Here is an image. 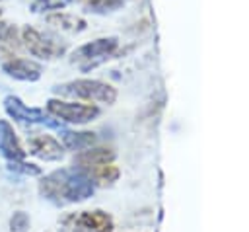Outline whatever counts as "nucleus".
Here are the masks:
<instances>
[{
  "mask_svg": "<svg viewBox=\"0 0 249 232\" xmlns=\"http://www.w3.org/2000/svg\"><path fill=\"white\" fill-rule=\"evenodd\" d=\"M93 189L95 185L91 183V179L80 170H76L74 166L54 170L45 177H41L39 181L41 197L56 207L86 201L88 197L93 195Z\"/></svg>",
  "mask_w": 249,
  "mask_h": 232,
  "instance_id": "f257e3e1",
  "label": "nucleus"
},
{
  "mask_svg": "<svg viewBox=\"0 0 249 232\" xmlns=\"http://www.w3.org/2000/svg\"><path fill=\"white\" fill-rule=\"evenodd\" d=\"M74 168L86 174L93 185H101V187L113 185L121 175V170L115 166L113 148H105V146H89L78 150V154L74 156Z\"/></svg>",
  "mask_w": 249,
  "mask_h": 232,
  "instance_id": "f03ea898",
  "label": "nucleus"
},
{
  "mask_svg": "<svg viewBox=\"0 0 249 232\" xmlns=\"http://www.w3.org/2000/svg\"><path fill=\"white\" fill-rule=\"evenodd\" d=\"M54 92L58 96L64 97H76V99H84L88 103L97 101V103H115L117 99V90L101 80H93V78H78V80H70L64 84H58L54 88Z\"/></svg>",
  "mask_w": 249,
  "mask_h": 232,
  "instance_id": "7ed1b4c3",
  "label": "nucleus"
},
{
  "mask_svg": "<svg viewBox=\"0 0 249 232\" xmlns=\"http://www.w3.org/2000/svg\"><path fill=\"white\" fill-rule=\"evenodd\" d=\"M19 37H21V47L37 58L53 60L66 53V43H62L58 37H54L51 33H43L31 25H25L19 31Z\"/></svg>",
  "mask_w": 249,
  "mask_h": 232,
  "instance_id": "20e7f679",
  "label": "nucleus"
},
{
  "mask_svg": "<svg viewBox=\"0 0 249 232\" xmlns=\"http://www.w3.org/2000/svg\"><path fill=\"white\" fill-rule=\"evenodd\" d=\"M47 113L62 123L86 125L99 115V107L95 103H80V101L51 97V99H47Z\"/></svg>",
  "mask_w": 249,
  "mask_h": 232,
  "instance_id": "39448f33",
  "label": "nucleus"
},
{
  "mask_svg": "<svg viewBox=\"0 0 249 232\" xmlns=\"http://www.w3.org/2000/svg\"><path fill=\"white\" fill-rule=\"evenodd\" d=\"M117 47H119L117 37H101V39L89 41L86 45H80L76 51H72L70 62L86 72L89 68H95L103 60H107L117 51Z\"/></svg>",
  "mask_w": 249,
  "mask_h": 232,
  "instance_id": "423d86ee",
  "label": "nucleus"
},
{
  "mask_svg": "<svg viewBox=\"0 0 249 232\" xmlns=\"http://www.w3.org/2000/svg\"><path fill=\"white\" fill-rule=\"evenodd\" d=\"M62 232H113L115 224L109 213L105 211H82L70 213L60 218Z\"/></svg>",
  "mask_w": 249,
  "mask_h": 232,
  "instance_id": "0eeeda50",
  "label": "nucleus"
},
{
  "mask_svg": "<svg viewBox=\"0 0 249 232\" xmlns=\"http://www.w3.org/2000/svg\"><path fill=\"white\" fill-rule=\"evenodd\" d=\"M4 109L10 115V119L25 123V125H45L51 129H64L62 121L54 119L53 115H49L45 109L41 107H29L25 105L18 96H6L4 97Z\"/></svg>",
  "mask_w": 249,
  "mask_h": 232,
  "instance_id": "6e6552de",
  "label": "nucleus"
},
{
  "mask_svg": "<svg viewBox=\"0 0 249 232\" xmlns=\"http://www.w3.org/2000/svg\"><path fill=\"white\" fill-rule=\"evenodd\" d=\"M25 152H29L31 156L45 160V162H56L64 156V146L53 135L33 133L27 136V150Z\"/></svg>",
  "mask_w": 249,
  "mask_h": 232,
  "instance_id": "1a4fd4ad",
  "label": "nucleus"
},
{
  "mask_svg": "<svg viewBox=\"0 0 249 232\" xmlns=\"http://www.w3.org/2000/svg\"><path fill=\"white\" fill-rule=\"evenodd\" d=\"M2 72L8 74L14 80L21 82H37L43 74V66L33 60V58H23V57H10L2 60Z\"/></svg>",
  "mask_w": 249,
  "mask_h": 232,
  "instance_id": "9d476101",
  "label": "nucleus"
},
{
  "mask_svg": "<svg viewBox=\"0 0 249 232\" xmlns=\"http://www.w3.org/2000/svg\"><path fill=\"white\" fill-rule=\"evenodd\" d=\"M25 148L21 144V140L18 138L14 127L10 125V121L0 119V156L6 158V162L10 160H21L25 158Z\"/></svg>",
  "mask_w": 249,
  "mask_h": 232,
  "instance_id": "9b49d317",
  "label": "nucleus"
},
{
  "mask_svg": "<svg viewBox=\"0 0 249 232\" xmlns=\"http://www.w3.org/2000/svg\"><path fill=\"white\" fill-rule=\"evenodd\" d=\"M45 21H47L51 27H54V29H58V31H64V33H80V31H84L86 25H88L84 18H80V16H76V14L60 12V10L49 12V14L45 16Z\"/></svg>",
  "mask_w": 249,
  "mask_h": 232,
  "instance_id": "f8f14e48",
  "label": "nucleus"
},
{
  "mask_svg": "<svg viewBox=\"0 0 249 232\" xmlns=\"http://www.w3.org/2000/svg\"><path fill=\"white\" fill-rule=\"evenodd\" d=\"M60 138H62V146L64 150H84L95 144V133L91 131H68V129H60Z\"/></svg>",
  "mask_w": 249,
  "mask_h": 232,
  "instance_id": "ddd939ff",
  "label": "nucleus"
},
{
  "mask_svg": "<svg viewBox=\"0 0 249 232\" xmlns=\"http://www.w3.org/2000/svg\"><path fill=\"white\" fill-rule=\"evenodd\" d=\"M21 47V37H19V29L8 21L0 19V53L10 58L14 57V53Z\"/></svg>",
  "mask_w": 249,
  "mask_h": 232,
  "instance_id": "4468645a",
  "label": "nucleus"
},
{
  "mask_svg": "<svg viewBox=\"0 0 249 232\" xmlns=\"http://www.w3.org/2000/svg\"><path fill=\"white\" fill-rule=\"evenodd\" d=\"M8 170L14 172V174H19V175H41V168L33 162H25V158L21 160H10L8 162Z\"/></svg>",
  "mask_w": 249,
  "mask_h": 232,
  "instance_id": "2eb2a0df",
  "label": "nucleus"
},
{
  "mask_svg": "<svg viewBox=\"0 0 249 232\" xmlns=\"http://www.w3.org/2000/svg\"><path fill=\"white\" fill-rule=\"evenodd\" d=\"M72 0H33L31 2V12L39 14V12H56L62 10L64 6H68Z\"/></svg>",
  "mask_w": 249,
  "mask_h": 232,
  "instance_id": "dca6fc26",
  "label": "nucleus"
},
{
  "mask_svg": "<svg viewBox=\"0 0 249 232\" xmlns=\"http://www.w3.org/2000/svg\"><path fill=\"white\" fill-rule=\"evenodd\" d=\"M86 4V8L89 12H111V10H117L119 6L124 4V0H82Z\"/></svg>",
  "mask_w": 249,
  "mask_h": 232,
  "instance_id": "f3484780",
  "label": "nucleus"
},
{
  "mask_svg": "<svg viewBox=\"0 0 249 232\" xmlns=\"http://www.w3.org/2000/svg\"><path fill=\"white\" fill-rule=\"evenodd\" d=\"M31 226V218L27 213L23 211H16L12 216H10V230L12 232H27Z\"/></svg>",
  "mask_w": 249,
  "mask_h": 232,
  "instance_id": "a211bd4d",
  "label": "nucleus"
},
{
  "mask_svg": "<svg viewBox=\"0 0 249 232\" xmlns=\"http://www.w3.org/2000/svg\"><path fill=\"white\" fill-rule=\"evenodd\" d=\"M0 16H2V10H0Z\"/></svg>",
  "mask_w": 249,
  "mask_h": 232,
  "instance_id": "6ab92c4d",
  "label": "nucleus"
}]
</instances>
